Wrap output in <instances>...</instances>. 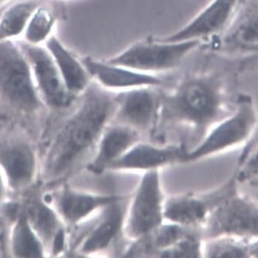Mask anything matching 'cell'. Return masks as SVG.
<instances>
[{"label": "cell", "instance_id": "cell-1", "mask_svg": "<svg viewBox=\"0 0 258 258\" xmlns=\"http://www.w3.org/2000/svg\"><path fill=\"white\" fill-rule=\"evenodd\" d=\"M79 103L57 128L42 166V175L54 183L70 175L97 145L117 107L115 98L92 81L78 96Z\"/></svg>", "mask_w": 258, "mask_h": 258}, {"label": "cell", "instance_id": "cell-2", "mask_svg": "<svg viewBox=\"0 0 258 258\" xmlns=\"http://www.w3.org/2000/svg\"><path fill=\"white\" fill-rule=\"evenodd\" d=\"M162 121L176 119L194 126L195 134L222 112V96L219 85L207 78H194L184 81L170 96H163Z\"/></svg>", "mask_w": 258, "mask_h": 258}, {"label": "cell", "instance_id": "cell-3", "mask_svg": "<svg viewBox=\"0 0 258 258\" xmlns=\"http://www.w3.org/2000/svg\"><path fill=\"white\" fill-rule=\"evenodd\" d=\"M0 102L32 115L44 109L30 65L17 41H0Z\"/></svg>", "mask_w": 258, "mask_h": 258}, {"label": "cell", "instance_id": "cell-4", "mask_svg": "<svg viewBox=\"0 0 258 258\" xmlns=\"http://www.w3.org/2000/svg\"><path fill=\"white\" fill-rule=\"evenodd\" d=\"M200 42V40L179 42L154 40L153 42L139 43L127 47L107 61L147 74L168 71L181 63Z\"/></svg>", "mask_w": 258, "mask_h": 258}, {"label": "cell", "instance_id": "cell-5", "mask_svg": "<svg viewBox=\"0 0 258 258\" xmlns=\"http://www.w3.org/2000/svg\"><path fill=\"white\" fill-rule=\"evenodd\" d=\"M30 65L38 94L45 107L60 109L68 107L77 98L67 90L61 76L44 45L28 44L18 40Z\"/></svg>", "mask_w": 258, "mask_h": 258}, {"label": "cell", "instance_id": "cell-6", "mask_svg": "<svg viewBox=\"0 0 258 258\" xmlns=\"http://www.w3.org/2000/svg\"><path fill=\"white\" fill-rule=\"evenodd\" d=\"M163 219L161 194L158 172L145 173L132 206L127 233L133 238H141L161 225Z\"/></svg>", "mask_w": 258, "mask_h": 258}, {"label": "cell", "instance_id": "cell-7", "mask_svg": "<svg viewBox=\"0 0 258 258\" xmlns=\"http://www.w3.org/2000/svg\"><path fill=\"white\" fill-rule=\"evenodd\" d=\"M44 197L68 228L84 223L96 210L121 199L84 192L66 184Z\"/></svg>", "mask_w": 258, "mask_h": 258}, {"label": "cell", "instance_id": "cell-8", "mask_svg": "<svg viewBox=\"0 0 258 258\" xmlns=\"http://www.w3.org/2000/svg\"><path fill=\"white\" fill-rule=\"evenodd\" d=\"M22 210L44 243L47 254L57 256L67 250L68 228L44 196L29 197Z\"/></svg>", "mask_w": 258, "mask_h": 258}, {"label": "cell", "instance_id": "cell-9", "mask_svg": "<svg viewBox=\"0 0 258 258\" xmlns=\"http://www.w3.org/2000/svg\"><path fill=\"white\" fill-rule=\"evenodd\" d=\"M118 202L106 206L100 217L95 221L93 225L75 227L84 231L79 230V233H76L77 235L68 237V247H71L72 251L84 256L109 247L118 236L122 225V210L117 203Z\"/></svg>", "mask_w": 258, "mask_h": 258}, {"label": "cell", "instance_id": "cell-10", "mask_svg": "<svg viewBox=\"0 0 258 258\" xmlns=\"http://www.w3.org/2000/svg\"><path fill=\"white\" fill-rule=\"evenodd\" d=\"M38 160L33 147L24 141L0 142V170L9 189L20 192L33 183Z\"/></svg>", "mask_w": 258, "mask_h": 258}, {"label": "cell", "instance_id": "cell-11", "mask_svg": "<svg viewBox=\"0 0 258 258\" xmlns=\"http://www.w3.org/2000/svg\"><path fill=\"white\" fill-rule=\"evenodd\" d=\"M207 232L211 237L255 236L257 235V210L244 199L225 200L212 213Z\"/></svg>", "mask_w": 258, "mask_h": 258}, {"label": "cell", "instance_id": "cell-12", "mask_svg": "<svg viewBox=\"0 0 258 258\" xmlns=\"http://www.w3.org/2000/svg\"><path fill=\"white\" fill-rule=\"evenodd\" d=\"M253 118L251 109L244 101V104L235 115L216 127L195 150L189 154L185 153L180 161L183 162L195 161L241 142L248 134Z\"/></svg>", "mask_w": 258, "mask_h": 258}, {"label": "cell", "instance_id": "cell-13", "mask_svg": "<svg viewBox=\"0 0 258 258\" xmlns=\"http://www.w3.org/2000/svg\"><path fill=\"white\" fill-rule=\"evenodd\" d=\"M117 118L124 125L146 130L158 116L161 99L148 87H137L117 96Z\"/></svg>", "mask_w": 258, "mask_h": 258}, {"label": "cell", "instance_id": "cell-14", "mask_svg": "<svg viewBox=\"0 0 258 258\" xmlns=\"http://www.w3.org/2000/svg\"><path fill=\"white\" fill-rule=\"evenodd\" d=\"M238 0H213L195 19L171 35L156 39L162 42L200 40L222 30L236 7Z\"/></svg>", "mask_w": 258, "mask_h": 258}, {"label": "cell", "instance_id": "cell-15", "mask_svg": "<svg viewBox=\"0 0 258 258\" xmlns=\"http://www.w3.org/2000/svg\"><path fill=\"white\" fill-rule=\"evenodd\" d=\"M92 81L103 88H137L157 87L163 84L159 77L139 72L109 62L101 61L93 57L82 59Z\"/></svg>", "mask_w": 258, "mask_h": 258}, {"label": "cell", "instance_id": "cell-16", "mask_svg": "<svg viewBox=\"0 0 258 258\" xmlns=\"http://www.w3.org/2000/svg\"><path fill=\"white\" fill-rule=\"evenodd\" d=\"M44 46L52 57L67 90L74 97L78 98L92 82L82 59L77 57L55 34Z\"/></svg>", "mask_w": 258, "mask_h": 258}, {"label": "cell", "instance_id": "cell-17", "mask_svg": "<svg viewBox=\"0 0 258 258\" xmlns=\"http://www.w3.org/2000/svg\"><path fill=\"white\" fill-rule=\"evenodd\" d=\"M139 139L137 131L127 125H117L105 129L97 144L93 159L87 164L89 171L100 174L112 161L119 158Z\"/></svg>", "mask_w": 258, "mask_h": 258}, {"label": "cell", "instance_id": "cell-18", "mask_svg": "<svg viewBox=\"0 0 258 258\" xmlns=\"http://www.w3.org/2000/svg\"><path fill=\"white\" fill-rule=\"evenodd\" d=\"M182 146L158 148L141 144L112 161L107 170L121 169H153L168 164L176 159H181L185 153Z\"/></svg>", "mask_w": 258, "mask_h": 258}, {"label": "cell", "instance_id": "cell-19", "mask_svg": "<svg viewBox=\"0 0 258 258\" xmlns=\"http://www.w3.org/2000/svg\"><path fill=\"white\" fill-rule=\"evenodd\" d=\"M12 256L19 258H41L47 256V250L28 220L23 210L13 221L10 234Z\"/></svg>", "mask_w": 258, "mask_h": 258}, {"label": "cell", "instance_id": "cell-20", "mask_svg": "<svg viewBox=\"0 0 258 258\" xmlns=\"http://www.w3.org/2000/svg\"><path fill=\"white\" fill-rule=\"evenodd\" d=\"M44 0H13L0 9V41L22 38L29 19Z\"/></svg>", "mask_w": 258, "mask_h": 258}, {"label": "cell", "instance_id": "cell-21", "mask_svg": "<svg viewBox=\"0 0 258 258\" xmlns=\"http://www.w3.org/2000/svg\"><path fill=\"white\" fill-rule=\"evenodd\" d=\"M187 231L180 225H163L157 227L144 236L130 248L125 256L150 255L177 242L187 235Z\"/></svg>", "mask_w": 258, "mask_h": 258}, {"label": "cell", "instance_id": "cell-22", "mask_svg": "<svg viewBox=\"0 0 258 258\" xmlns=\"http://www.w3.org/2000/svg\"><path fill=\"white\" fill-rule=\"evenodd\" d=\"M58 18L54 7L44 0L32 13L19 40L34 45H44L54 35Z\"/></svg>", "mask_w": 258, "mask_h": 258}, {"label": "cell", "instance_id": "cell-23", "mask_svg": "<svg viewBox=\"0 0 258 258\" xmlns=\"http://www.w3.org/2000/svg\"><path fill=\"white\" fill-rule=\"evenodd\" d=\"M209 203L192 197L171 199L166 203L163 216L180 225H194L206 217Z\"/></svg>", "mask_w": 258, "mask_h": 258}, {"label": "cell", "instance_id": "cell-24", "mask_svg": "<svg viewBox=\"0 0 258 258\" xmlns=\"http://www.w3.org/2000/svg\"><path fill=\"white\" fill-rule=\"evenodd\" d=\"M200 242L191 234L161 251V257H198L200 255Z\"/></svg>", "mask_w": 258, "mask_h": 258}, {"label": "cell", "instance_id": "cell-25", "mask_svg": "<svg viewBox=\"0 0 258 258\" xmlns=\"http://www.w3.org/2000/svg\"><path fill=\"white\" fill-rule=\"evenodd\" d=\"M248 249L233 243L219 242L209 249V256L211 257H246Z\"/></svg>", "mask_w": 258, "mask_h": 258}, {"label": "cell", "instance_id": "cell-26", "mask_svg": "<svg viewBox=\"0 0 258 258\" xmlns=\"http://www.w3.org/2000/svg\"><path fill=\"white\" fill-rule=\"evenodd\" d=\"M8 189L9 188L5 177H4L2 171L0 170V203H2L3 200L5 198L6 194H7Z\"/></svg>", "mask_w": 258, "mask_h": 258}, {"label": "cell", "instance_id": "cell-27", "mask_svg": "<svg viewBox=\"0 0 258 258\" xmlns=\"http://www.w3.org/2000/svg\"><path fill=\"white\" fill-rule=\"evenodd\" d=\"M13 0H0V8L7 5L9 3L11 2Z\"/></svg>", "mask_w": 258, "mask_h": 258}, {"label": "cell", "instance_id": "cell-28", "mask_svg": "<svg viewBox=\"0 0 258 258\" xmlns=\"http://www.w3.org/2000/svg\"><path fill=\"white\" fill-rule=\"evenodd\" d=\"M0 9H1V8H0Z\"/></svg>", "mask_w": 258, "mask_h": 258}]
</instances>
